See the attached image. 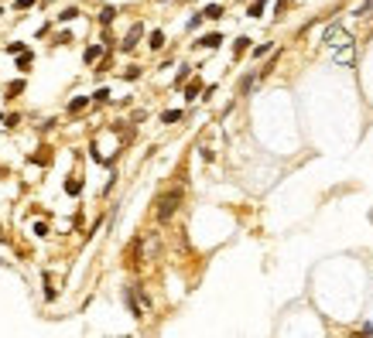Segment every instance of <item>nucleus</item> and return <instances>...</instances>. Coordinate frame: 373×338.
Instances as JSON below:
<instances>
[{"instance_id": "f257e3e1", "label": "nucleus", "mask_w": 373, "mask_h": 338, "mask_svg": "<svg viewBox=\"0 0 373 338\" xmlns=\"http://www.w3.org/2000/svg\"><path fill=\"white\" fill-rule=\"evenodd\" d=\"M178 202H182V188H175V192L161 195V198H157V219H161V222H168V219L178 212Z\"/></svg>"}, {"instance_id": "f03ea898", "label": "nucleus", "mask_w": 373, "mask_h": 338, "mask_svg": "<svg viewBox=\"0 0 373 338\" xmlns=\"http://www.w3.org/2000/svg\"><path fill=\"white\" fill-rule=\"evenodd\" d=\"M325 45H329V48H339V45H353V38H349L339 24H329V28H325Z\"/></svg>"}, {"instance_id": "7ed1b4c3", "label": "nucleus", "mask_w": 373, "mask_h": 338, "mask_svg": "<svg viewBox=\"0 0 373 338\" xmlns=\"http://www.w3.org/2000/svg\"><path fill=\"white\" fill-rule=\"evenodd\" d=\"M141 34H144V28H141V24H134V28H130V34L124 38V45H120V48H124V52H134V48H137V38H141Z\"/></svg>"}, {"instance_id": "20e7f679", "label": "nucleus", "mask_w": 373, "mask_h": 338, "mask_svg": "<svg viewBox=\"0 0 373 338\" xmlns=\"http://www.w3.org/2000/svg\"><path fill=\"white\" fill-rule=\"evenodd\" d=\"M336 62L339 65H349L353 62V45H342V52H336Z\"/></svg>"}, {"instance_id": "39448f33", "label": "nucleus", "mask_w": 373, "mask_h": 338, "mask_svg": "<svg viewBox=\"0 0 373 338\" xmlns=\"http://www.w3.org/2000/svg\"><path fill=\"white\" fill-rule=\"evenodd\" d=\"M199 45H202V48H219V45H223V34H206Z\"/></svg>"}, {"instance_id": "423d86ee", "label": "nucleus", "mask_w": 373, "mask_h": 338, "mask_svg": "<svg viewBox=\"0 0 373 338\" xmlns=\"http://www.w3.org/2000/svg\"><path fill=\"white\" fill-rule=\"evenodd\" d=\"M124 301H127V308H130V314L141 318V308H137V301H134V290H124Z\"/></svg>"}, {"instance_id": "0eeeda50", "label": "nucleus", "mask_w": 373, "mask_h": 338, "mask_svg": "<svg viewBox=\"0 0 373 338\" xmlns=\"http://www.w3.org/2000/svg\"><path fill=\"white\" fill-rule=\"evenodd\" d=\"M202 14H206L209 21H219V17H223V7H219V3H209V7H206Z\"/></svg>"}, {"instance_id": "6e6552de", "label": "nucleus", "mask_w": 373, "mask_h": 338, "mask_svg": "<svg viewBox=\"0 0 373 338\" xmlns=\"http://www.w3.org/2000/svg\"><path fill=\"white\" fill-rule=\"evenodd\" d=\"M99 55H103V45H93V48H86V62L93 65V62H99Z\"/></svg>"}, {"instance_id": "1a4fd4ad", "label": "nucleus", "mask_w": 373, "mask_h": 338, "mask_svg": "<svg viewBox=\"0 0 373 338\" xmlns=\"http://www.w3.org/2000/svg\"><path fill=\"white\" fill-rule=\"evenodd\" d=\"M31 62H34V58H31L28 52H21V55H17V68H21V72H31Z\"/></svg>"}, {"instance_id": "9d476101", "label": "nucleus", "mask_w": 373, "mask_h": 338, "mask_svg": "<svg viewBox=\"0 0 373 338\" xmlns=\"http://www.w3.org/2000/svg\"><path fill=\"white\" fill-rule=\"evenodd\" d=\"M113 17H117V7H103L99 10V24H110Z\"/></svg>"}, {"instance_id": "9b49d317", "label": "nucleus", "mask_w": 373, "mask_h": 338, "mask_svg": "<svg viewBox=\"0 0 373 338\" xmlns=\"http://www.w3.org/2000/svg\"><path fill=\"white\" fill-rule=\"evenodd\" d=\"M182 120V110H164V116H161V123H178Z\"/></svg>"}, {"instance_id": "f8f14e48", "label": "nucleus", "mask_w": 373, "mask_h": 338, "mask_svg": "<svg viewBox=\"0 0 373 338\" xmlns=\"http://www.w3.org/2000/svg\"><path fill=\"white\" fill-rule=\"evenodd\" d=\"M86 103H89V96H75L72 103H69V113H79V110H82Z\"/></svg>"}, {"instance_id": "ddd939ff", "label": "nucleus", "mask_w": 373, "mask_h": 338, "mask_svg": "<svg viewBox=\"0 0 373 338\" xmlns=\"http://www.w3.org/2000/svg\"><path fill=\"white\" fill-rule=\"evenodd\" d=\"M271 48H274L271 41H264V45H257V48H253V58H264V55H271Z\"/></svg>"}, {"instance_id": "4468645a", "label": "nucleus", "mask_w": 373, "mask_h": 338, "mask_svg": "<svg viewBox=\"0 0 373 338\" xmlns=\"http://www.w3.org/2000/svg\"><path fill=\"white\" fill-rule=\"evenodd\" d=\"M199 92H202V82H199V79H195V82H192V85H188V89H185V99H195V96H199Z\"/></svg>"}, {"instance_id": "2eb2a0df", "label": "nucleus", "mask_w": 373, "mask_h": 338, "mask_svg": "<svg viewBox=\"0 0 373 338\" xmlns=\"http://www.w3.org/2000/svg\"><path fill=\"white\" fill-rule=\"evenodd\" d=\"M370 14H373V0H367V3L356 7V17H370Z\"/></svg>"}, {"instance_id": "dca6fc26", "label": "nucleus", "mask_w": 373, "mask_h": 338, "mask_svg": "<svg viewBox=\"0 0 373 338\" xmlns=\"http://www.w3.org/2000/svg\"><path fill=\"white\" fill-rule=\"evenodd\" d=\"M65 192H69V195H79V192H82V181H79V178L65 181Z\"/></svg>"}, {"instance_id": "f3484780", "label": "nucleus", "mask_w": 373, "mask_h": 338, "mask_svg": "<svg viewBox=\"0 0 373 338\" xmlns=\"http://www.w3.org/2000/svg\"><path fill=\"white\" fill-rule=\"evenodd\" d=\"M151 48H164V34L161 31H151Z\"/></svg>"}, {"instance_id": "a211bd4d", "label": "nucleus", "mask_w": 373, "mask_h": 338, "mask_svg": "<svg viewBox=\"0 0 373 338\" xmlns=\"http://www.w3.org/2000/svg\"><path fill=\"white\" fill-rule=\"evenodd\" d=\"M247 48H250V38H236V45H233V52H236V55H243Z\"/></svg>"}, {"instance_id": "6ab92c4d", "label": "nucleus", "mask_w": 373, "mask_h": 338, "mask_svg": "<svg viewBox=\"0 0 373 338\" xmlns=\"http://www.w3.org/2000/svg\"><path fill=\"white\" fill-rule=\"evenodd\" d=\"M45 301H55V287H52V277L45 273Z\"/></svg>"}, {"instance_id": "aec40b11", "label": "nucleus", "mask_w": 373, "mask_h": 338, "mask_svg": "<svg viewBox=\"0 0 373 338\" xmlns=\"http://www.w3.org/2000/svg\"><path fill=\"white\" fill-rule=\"evenodd\" d=\"M247 14H250V17H260V14H264V3H260V0H253V3H250V10H247Z\"/></svg>"}, {"instance_id": "412c9836", "label": "nucleus", "mask_w": 373, "mask_h": 338, "mask_svg": "<svg viewBox=\"0 0 373 338\" xmlns=\"http://www.w3.org/2000/svg\"><path fill=\"white\" fill-rule=\"evenodd\" d=\"M7 52H10V55H21V52H28V48H24V41H10Z\"/></svg>"}, {"instance_id": "4be33fe9", "label": "nucleus", "mask_w": 373, "mask_h": 338, "mask_svg": "<svg viewBox=\"0 0 373 338\" xmlns=\"http://www.w3.org/2000/svg\"><path fill=\"white\" fill-rule=\"evenodd\" d=\"M253 82H257V75H243V79H240V92H247Z\"/></svg>"}, {"instance_id": "5701e85b", "label": "nucleus", "mask_w": 373, "mask_h": 338, "mask_svg": "<svg viewBox=\"0 0 373 338\" xmlns=\"http://www.w3.org/2000/svg\"><path fill=\"white\" fill-rule=\"evenodd\" d=\"M21 89H24V82H21V79H14V82H10V85H7V92H10V96H17V92H21Z\"/></svg>"}, {"instance_id": "b1692460", "label": "nucleus", "mask_w": 373, "mask_h": 338, "mask_svg": "<svg viewBox=\"0 0 373 338\" xmlns=\"http://www.w3.org/2000/svg\"><path fill=\"white\" fill-rule=\"evenodd\" d=\"M38 0H14V10H28V7H34Z\"/></svg>"}, {"instance_id": "393cba45", "label": "nucleus", "mask_w": 373, "mask_h": 338, "mask_svg": "<svg viewBox=\"0 0 373 338\" xmlns=\"http://www.w3.org/2000/svg\"><path fill=\"white\" fill-rule=\"evenodd\" d=\"M75 14H79V10H75V7H65V10H62V14H59V21H72Z\"/></svg>"}, {"instance_id": "a878e982", "label": "nucleus", "mask_w": 373, "mask_h": 338, "mask_svg": "<svg viewBox=\"0 0 373 338\" xmlns=\"http://www.w3.org/2000/svg\"><path fill=\"white\" fill-rule=\"evenodd\" d=\"M34 236H48V225L45 222H34Z\"/></svg>"}]
</instances>
